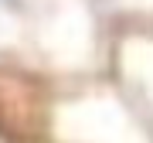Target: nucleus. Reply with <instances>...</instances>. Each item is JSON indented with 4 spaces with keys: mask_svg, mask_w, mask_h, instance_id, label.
Returning <instances> with one entry per match:
<instances>
[{
    "mask_svg": "<svg viewBox=\"0 0 153 143\" xmlns=\"http://www.w3.org/2000/svg\"><path fill=\"white\" fill-rule=\"evenodd\" d=\"M17 7H21V0H0V14H10Z\"/></svg>",
    "mask_w": 153,
    "mask_h": 143,
    "instance_id": "obj_1",
    "label": "nucleus"
}]
</instances>
